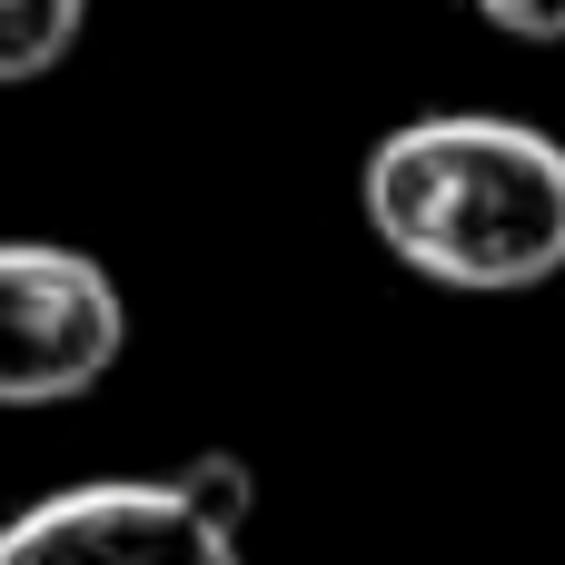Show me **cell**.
Listing matches in <instances>:
<instances>
[{"instance_id": "obj_1", "label": "cell", "mask_w": 565, "mask_h": 565, "mask_svg": "<svg viewBox=\"0 0 565 565\" xmlns=\"http://www.w3.org/2000/svg\"><path fill=\"white\" fill-rule=\"evenodd\" d=\"M367 228L457 298H526L565 268V139L497 109H427L367 149Z\"/></svg>"}, {"instance_id": "obj_2", "label": "cell", "mask_w": 565, "mask_h": 565, "mask_svg": "<svg viewBox=\"0 0 565 565\" xmlns=\"http://www.w3.org/2000/svg\"><path fill=\"white\" fill-rule=\"evenodd\" d=\"M129 348L119 278L60 238H0V407H70Z\"/></svg>"}, {"instance_id": "obj_3", "label": "cell", "mask_w": 565, "mask_h": 565, "mask_svg": "<svg viewBox=\"0 0 565 565\" xmlns=\"http://www.w3.org/2000/svg\"><path fill=\"white\" fill-rule=\"evenodd\" d=\"M0 565H238V526L179 477H89L0 516Z\"/></svg>"}, {"instance_id": "obj_4", "label": "cell", "mask_w": 565, "mask_h": 565, "mask_svg": "<svg viewBox=\"0 0 565 565\" xmlns=\"http://www.w3.org/2000/svg\"><path fill=\"white\" fill-rule=\"evenodd\" d=\"M79 20H89V0H0V89L50 79L79 50Z\"/></svg>"}, {"instance_id": "obj_5", "label": "cell", "mask_w": 565, "mask_h": 565, "mask_svg": "<svg viewBox=\"0 0 565 565\" xmlns=\"http://www.w3.org/2000/svg\"><path fill=\"white\" fill-rule=\"evenodd\" d=\"M179 487H189L218 526H238V536H248V516H258V477H248L238 457H218V447H209V457H189V467H179Z\"/></svg>"}, {"instance_id": "obj_6", "label": "cell", "mask_w": 565, "mask_h": 565, "mask_svg": "<svg viewBox=\"0 0 565 565\" xmlns=\"http://www.w3.org/2000/svg\"><path fill=\"white\" fill-rule=\"evenodd\" d=\"M467 10H477L487 30H507V40H536V50L565 40V0H467Z\"/></svg>"}]
</instances>
